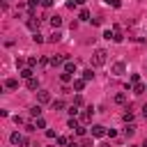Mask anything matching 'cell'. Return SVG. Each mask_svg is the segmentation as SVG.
<instances>
[{
    "instance_id": "obj_27",
    "label": "cell",
    "mask_w": 147,
    "mask_h": 147,
    "mask_svg": "<svg viewBox=\"0 0 147 147\" xmlns=\"http://www.w3.org/2000/svg\"><path fill=\"white\" fill-rule=\"evenodd\" d=\"M78 113H80V106H76V103L69 106V115H78Z\"/></svg>"
},
{
    "instance_id": "obj_20",
    "label": "cell",
    "mask_w": 147,
    "mask_h": 147,
    "mask_svg": "<svg viewBox=\"0 0 147 147\" xmlns=\"http://www.w3.org/2000/svg\"><path fill=\"white\" fill-rule=\"evenodd\" d=\"M21 78H32V67H28V69H21Z\"/></svg>"
},
{
    "instance_id": "obj_36",
    "label": "cell",
    "mask_w": 147,
    "mask_h": 147,
    "mask_svg": "<svg viewBox=\"0 0 147 147\" xmlns=\"http://www.w3.org/2000/svg\"><path fill=\"white\" fill-rule=\"evenodd\" d=\"M108 5H113V7H122V2H119V0H108Z\"/></svg>"
},
{
    "instance_id": "obj_34",
    "label": "cell",
    "mask_w": 147,
    "mask_h": 147,
    "mask_svg": "<svg viewBox=\"0 0 147 147\" xmlns=\"http://www.w3.org/2000/svg\"><path fill=\"white\" fill-rule=\"evenodd\" d=\"M131 83H140V76L138 74H131Z\"/></svg>"
},
{
    "instance_id": "obj_31",
    "label": "cell",
    "mask_w": 147,
    "mask_h": 147,
    "mask_svg": "<svg viewBox=\"0 0 147 147\" xmlns=\"http://www.w3.org/2000/svg\"><path fill=\"white\" fill-rule=\"evenodd\" d=\"M37 62H39V60H37V57H34V55H32V57H28V67H34V64H37Z\"/></svg>"
},
{
    "instance_id": "obj_30",
    "label": "cell",
    "mask_w": 147,
    "mask_h": 147,
    "mask_svg": "<svg viewBox=\"0 0 147 147\" xmlns=\"http://www.w3.org/2000/svg\"><path fill=\"white\" fill-rule=\"evenodd\" d=\"M39 2H41V0H28V7H30V9H37Z\"/></svg>"
},
{
    "instance_id": "obj_8",
    "label": "cell",
    "mask_w": 147,
    "mask_h": 147,
    "mask_svg": "<svg viewBox=\"0 0 147 147\" xmlns=\"http://www.w3.org/2000/svg\"><path fill=\"white\" fill-rule=\"evenodd\" d=\"M62 62H67V55H53V57H51V64H53V67H60Z\"/></svg>"
},
{
    "instance_id": "obj_41",
    "label": "cell",
    "mask_w": 147,
    "mask_h": 147,
    "mask_svg": "<svg viewBox=\"0 0 147 147\" xmlns=\"http://www.w3.org/2000/svg\"><path fill=\"white\" fill-rule=\"evenodd\" d=\"M83 2H85V0H76V5H83Z\"/></svg>"
},
{
    "instance_id": "obj_1",
    "label": "cell",
    "mask_w": 147,
    "mask_h": 147,
    "mask_svg": "<svg viewBox=\"0 0 147 147\" xmlns=\"http://www.w3.org/2000/svg\"><path fill=\"white\" fill-rule=\"evenodd\" d=\"M108 62V53L103 51V48H96L94 53H92V67H103Z\"/></svg>"
},
{
    "instance_id": "obj_33",
    "label": "cell",
    "mask_w": 147,
    "mask_h": 147,
    "mask_svg": "<svg viewBox=\"0 0 147 147\" xmlns=\"http://www.w3.org/2000/svg\"><path fill=\"white\" fill-rule=\"evenodd\" d=\"M39 64H41V67H46V64H51V60H48V57H39Z\"/></svg>"
},
{
    "instance_id": "obj_26",
    "label": "cell",
    "mask_w": 147,
    "mask_h": 147,
    "mask_svg": "<svg viewBox=\"0 0 147 147\" xmlns=\"http://www.w3.org/2000/svg\"><path fill=\"white\" fill-rule=\"evenodd\" d=\"M83 78H85V80H92V78H94L92 69H85V71H83Z\"/></svg>"
},
{
    "instance_id": "obj_7",
    "label": "cell",
    "mask_w": 147,
    "mask_h": 147,
    "mask_svg": "<svg viewBox=\"0 0 147 147\" xmlns=\"http://www.w3.org/2000/svg\"><path fill=\"white\" fill-rule=\"evenodd\" d=\"M124 136H126V138H133V136H136V124H133V122H126V126H124Z\"/></svg>"
},
{
    "instance_id": "obj_35",
    "label": "cell",
    "mask_w": 147,
    "mask_h": 147,
    "mask_svg": "<svg viewBox=\"0 0 147 147\" xmlns=\"http://www.w3.org/2000/svg\"><path fill=\"white\" fill-rule=\"evenodd\" d=\"M46 136H48V138H57V136H55V131H53V129H46Z\"/></svg>"
},
{
    "instance_id": "obj_14",
    "label": "cell",
    "mask_w": 147,
    "mask_h": 147,
    "mask_svg": "<svg viewBox=\"0 0 147 147\" xmlns=\"http://www.w3.org/2000/svg\"><path fill=\"white\" fill-rule=\"evenodd\" d=\"M142 92H147V85H142V83H133V94H142Z\"/></svg>"
},
{
    "instance_id": "obj_6",
    "label": "cell",
    "mask_w": 147,
    "mask_h": 147,
    "mask_svg": "<svg viewBox=\"0 0 147 147\" xmlns=\"http://www.w3.org/2000/svg\"><path fill=\"white\" fill-rule=\"evenodd\" d=\"M124 69H126V67H124V62H115V64L110 67V71H113L115 76H122V74H124Z\"/></svg>"
},
{
    "instance_id": "obj_40",
    "label": "cell",
    "mask_w": 147,
    "mask_h": 147,
    "mask_svg": "<svg viewBox=\"0 0 147 147\" xmlns=\"http://www.w3.org/2000/svg\"><path fill=\"white\" fill-rule=\"evenodd\" d=\"M140 147H147V138H145V140H142V145H140Z\"/></svg>"
},
{
    "instance_id": "obj_15",
    "label": "cell",
    "mask_w": 147,
    "mask_h": 147,
    "mask_svg": "<svg viewBox=\"0 0 147 147\" xmlns=\"http://www.w3.org/2000/svg\"><path fill=\"white\" fill-rule=\"evenodd\" d=\"M5 85H7L9 90H18V80H16V78H7V80H5Z\"/></svg>"
},
{
    "instance_id": "obj_18",
    "label": "cell",
    "mask_w": 147,
    "mask_h": 147,
    "mask_svg": "<svg viewBox=\"0 0 147 147\" xmlns=\"http://www.w3.org/2000/svg\"><path fill=\"white\" fill-rule=\"evenodd\" d=\"M60 80H62V83L67 85V83H71V80H74V76H71L69 71H64V74H60Z\"/></svg>"
},
{
    "instance_id": "obj_38",
    "label": "cell",
    "mask_w": 147,
    "mask_h": 147,
    "mask_svg": "<svg viewBox=\"0 0 147 147\" xmlns=\"http://www.w3.org/2000/svg\"><path fill=\"white\" fill-rule=\"evenodd\" d=\"M142 117H145V119H147V103H145V106H142Z\"/></svg>"
},
{
    "instance_id": "obj_22",
    "label": "cell",
    "mask_w": 147,
    "mask_h": 147,
    "mask_svg": "<svg viewBox=\"0 0 147 147\" xmlns=\"http://www.w3.org/2000/svg\"><path fill=\"white\" fill-rule=\"evenodd\" d=\"M62 108H64V101L62 99H55L53 101V110H62Z\"/></svg>"
},
{
    "instance_id": "obj_5",
    "label": "cell",
    "mask_w": 147,
    "mask_h": 147,
    "mask_svg": "<svg viewBox=\"0 0 147 147\" xmlns=\"http://www.w3.org/2000/svg\"><path fill=\"white\" fill-rule=\"evenodd\" d=\"M92 113H94V110H92V106H90V108H85V110L80 113V122H83V124L92 122Z\"/></svg>"
},
{
    "instance_id": "obj_24",
    "label": "cell",
    "mask_w": 147,
    "mask_h": 147,
    "mask_svg": "<svg viewBox=\"0 0 147 147\" xmlns=\"http://www.w3.org/2000/svg\"><path fill=\"white\" fill-rule=\"evenodd\" d=\"M124 122H133V110H131V108H126V113H124Z\"/></svg>"
},
{
    "instance_id": "obj_28",
    "label": "cell",
    "mask_w": 147,
    "mask_h": 147,
    "mask_svg": "<svg viewBox=\"0 0 147 147\" xmlns=\"http://www.w3.org/2000/svg\"><path fill=\"white\" fill-rule=\"evenodd\" d=\"M55 140H57V145H62V147L69 145V138H64V136H60V138H55Z\"/></svg>"
},
{
    "instance_id": "obj_32",
    "label": "cell",
    "mask_w": 147,
    "mask_h": 147,
    "mask_svg": "<svg viewBox=\"0 0 147 147\" xmlns=\"http://www.w3.org/2000/svg\"><path fill=\"white\" fill-rule=\"evenodd\" d=\"M103 37H106V39H113V37H115V32H113V30H106V32H103Z\"/></svg>"
},
{
    "instance_id": "obj_2",
    "label": "cell",
    "mask_w": 147,
    "mask_h": 147,
    "mask_svg": "<svg viewBox=\"0 0 147 147\" xmlns=\"http://www.w3.org/2000/svg\"><path fill=\"white\" fill-rule=\"evenodd\" d=\"M37 101L39 103H48L51 101V92L48 90H37Z\"/></svg>"
},
{
    "instance_id": "obj_3",
    "label": "cell",
    "mask_w": 147,
    "mask_h": 147,
    "mask_svg": "<svg viewBox=\"0 0 147 147\" xmlns=\"http://www.w3.org/2000/svg\"><path fill=\"white\" fill-rule=\"evenodd\" d=\"M106 133H108L106 126H101V124H94V126H92V136H94V138H103Z\"/></svg>"
},
{
    "instance_id": "obj_10",
    "label": "cell",
    "mask_w": 147,
    "mask_h": 147,
    "mask_svg": "<svg viewBox=\"0 0 147 147\" xmlns=\"http://www.w3.org/2000/svg\"><path fill=\"white\" fill-rule=\"evenodd\" d=\"M48 23H51V25H53V30H57V28H60V25H62V18H60V16H57V14H55V16H51V18H48Z\"/></svg>"
},
{
    "instance_id": "obj_16",
    "label": "cell",
    "mask_w": 147,
    "mask_h": 147,
    "mask_svg": "<svg viewBox=\"0 0 147 147\" xmlns=\"http://www.w3.org/2000/svg\"><path fill=\"white\" fill-rule=\"evenodd\" d=\"M30 115H32V117H41V103L32 106V108H30Z\"/></svg>"
},
{
    "instance_id": "obj_25",
    "label": "cell",
    "mask_w": 147,
    "mask_h": 147,
    "mask_svg": "<svg viewBox=\"0 0 147 147\" xmlns=\"http://www.w3.org/2000/svg\"><path fill=\"white\" fill-rule=\"evenodd\" d=\"M34 126H37V129H44V126H46L44 117H34Z\"/></svg>"
},
{
    "instance_id": "obj_11",
    "label": "cell",
    "mask_w": 147,
    "mask_h": 147,
    "mask_svg": "<svg viewBox=\"0 0 147 147\" xmlns=\"http://www.w3.org/2000/svg\"><path fill=\"white\" fill-rule=\"evenodd\" d=\"M60 39H62V32H60V30H53V34L48 37V41H51V44H57Z\"/></svg>"
},
{
    "instance_id": "obj_37",
    "label": "cell",
    "mask_w": 147,
    "mask_h": 147,
    "mask_svg": "<svg viewBox=\"0 0 147 147\" xmlns=\"http://www.w3.org/2000/svg\"><path fill=\"white\" fill-rule=\"evenodd\" d=\"M53 2H55V0H41V5H44V7H53Z\"/></svg>"
},
{
    "instance_id": "obj_29",
    "label": "cell",
    "mask_w": 147,
    "mask_h": 147,
    "mask_svg": "<svg viewBox=\"0 0 147 147\" xmlns=\"http://www.w3.org/2000/svg\"><path fill=\"white\" fill-rule=\"evenodd\" d=\"M32 39H34V41H37V44H41V41H44V37H41V34H39V32H32Z\"/></svg>"
},
{
    "instance_id": "obj_21",
    "label": "cell",
    "mask_w": 147,
    "mask_h": 147,
    "mask_svg": "<svg viewBox=\"0 0 147 147\" xmlns=\"http://www.w3.org/2000/svg\"><path fill=\"white\" fill-rule=\"evenodd\" d=\"M115 103H126V94L124 92H117L115 94Z\"/></svg>"
},
{
    "instance_id": "obj_42",
    "label": "cell",
    "mask_w": 147,
    "mask_h": 147,
    "mask_svg": "<svg viewBox=\"0 0 147 147\" xmlns=\"http://www.w3.org/2000/svg\"><path fill=\"white\" fill-rule=\"evenodd\" d=\"M99 147H110V145H108V142H103V145H99Z\"/></svg>"
},
{
    "instance_id": "obj_13",
    "label": "cell",
    "mask_w": 147,
    "mask_h": 147,
    "mask_svg": "<svg viewBox=\"0 0 147 147\" xmlns=\"http://www.w3.org/2000/svg\"><path fill=\"white\" fill-rule=\"evenodd\" d=\"M85 83H87L85 78H78V80H74V90H76V92H83V87H85Z\"/></svg>"
},
{
    "instance_id": "obj_12",
    "label": "cell",
    "mask_w": 147,
    "mask_h": 147,
    "mask_svg": "<svg viewBox=\"0 0 147 147\" xmlns=\"http://www.w3.org/2000/svg\"><path fill=\"white\" fill-rule=\"evenodd\" d=\"M25 85H28V90H39V80H37L34 76H32V78H28V83H25Z\"/></svg>"
},
{
    "instance_id": "obj_17",
    "label": "cell",
    "mask_w": 147,
    "mask_h": 147,
    "mask_svg": "<svg viewBox=\"0 0 147 147\" xmlns=\"http://www.w3.org/2000/svg\"><path fill=\"white\" fill-rule=\"evenodd\" d=\"M64 71H69V74H76V62H64Z\"/></svg>"
},
{
    "instance_id": "obj_4",
    "label": "cell",
    "mask_w": 147,
    "mask_h": 147,
    "mask_svg": "<svg viewBox=\"0 0 147 147\" xmlns=\"http://www.w3.org/2000/svg\"><path fill=\"white\" fill-rule=\"evenodd\" d=\"M25 25H28L32 32H39V18H37V16H30V18L25 21Z\"/></svg>"
},
{
    "instance_id": "obj_39",
    "label": "cell",
    "mask_w": 147,
    "mask_h": 147,
    "mask_svg": "<svg viewBox=\"0 0 147 147\" xmlns=\"http://www.w3.org/2000/svg\"><path fill=\"white\" fill-rule=\"evenodd\" d=\"M67 147H80V145H76V142H69V145H67Z\"/></svg>"
},
{
    "instance_id": "obj_9",
    "label": "cell",
    "mask_w": 147,
    "mask_h": 147,
    "mask_svg": "<svg viewBox=\"0 0 147 147\" xmlns=\"http://www.w3.org/2000/svg\"><path fill=\"white\" fill-rule=\"evenodd\" d=\"M9 142H11V145H21V142H23V136H21L18 131H14V133L9 136Z\"/></svg>"
},
{
    "instance_id": "obj_19",
    "label": "cell",
    "mask_w": 147,
    "mask_h": 147,
    "mask_svg": "<svg viewBox=\"0 0 147 147\" xmlns=\"http://www.w3.org/2000/svg\"><path fill=\"white\" fill-rule=\"evenodd\" d=\"M78 18H80V21H92V18H90V11H87V9H80V11H78Z\"/></svg>"
},
{
    "instance_id": "obj_23",
    "label": "cell",
    "mask_w": 147,
    "mask_h": 147,
    "mask_svg": "<svg viewBox=\"0 0 147 147\" xmlns=\"http://www.w3.org/2000/svg\"><path fill=\"white\" fill-rule=\"evenodd\" d=\"M67 126H69V129H74V131H76V129H78V126H80V122H78V119H74V117H71V119H69V122H67Z\"/></svg>"
}]
</instances>
